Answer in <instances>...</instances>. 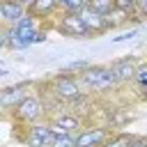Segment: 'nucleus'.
I'll use <instances>...</instances> for the list:
<instances>
[{"label":"nucleus","instance_id":"obj_19","mask_svg":"<svg viewBox=\"0 0 147 147\" xmlns=\"http://www.w3.org/2000/svg\"><path fill=\"white\" fill-rule=\"evenodd\" d=\"M87 5L101 14H110L115 9V0H87Z\"/></svg>","mask_w":147,"mask_h":147},{"label":"nucleus","instance_id":"obj_3","mask_svg":"<svg viewBox=\"0 0 147 147\" xmlns=\"http://www.w3.org/2000/svg\"><path fill=\"white\" fill-rule=\"evenodd\" d=\"M78 78L87 94H103V92H110L122 85L117 80V76L113 74L110 64H90L78 74Z\"/></svg>","mask_w":147,"mask_h":147},{"label":"nucleus","instance_id":"obj_13","mask_svg":"<svg viewBox=\"0 0 147 147\" xmlns=\"http://www.w3.org/2000/svg\"><path fill=\"white\" fill-rule=\"evenodd\" d=\"M28 14H32L37 21H46L53 14H60V2L57 0H32L28 5Z\"/></svg>","mask_w":147,"mask_h":147},{"label":"nucleus","instance_id":"obj_4","mask_svg":"<svg viewBox=\"0 0 147 147\" xmlns=\"http://www.w3.org/2000/svg\"><path fill=\"white\" fill-rule=\"evenodd\" d=\"M11 117V122H18V124H34V122H51V115H48V108L41 99V94H28L14 110L7 113Z\"/></svg>","mask_w":147,"mask_h":147},{"label":"nucleus","instance_id":"obj_10","mask_svg":"<svg viewBox=\"0 0 147 147\" xmlns=\"http://www.w3.org/2000/svg\"><path fill=\"white\" fill-rule=\"evenodd\" d=\"M51 124H55V126H60L64 133H78V131H83L87 124H85V119H83V115L80 113H76V110H64V113H55L53 117H51Z\"/></svg>","mask_w":147,"mask_h":147},{"label":"nucleus","instance_id":"obj_21","mask_svg":"<svg viewBox=\"0 0 147 147\" xmlns=\"http://www.w3.org/2000/svg\"><path fill=\"white\" fill-rule=\"evenodd\" d=\"M131 147H147V136H133Z\"/></svg>","mask_w":147,"mask_h":147},{"label":"nucleus","instance_id":"obj_18","mask_svg":"<svg viewBox=\"0 0 147 147\" xmlns=\"http://www.w3.org/2000/svg\"><path fill=\"white\" fill-rule=\"evenodd\" d=\"M51 147H76V133H62V136H55Z\"/></svg>","mask_w":147,"mask_h":147},{"label":"nucleus","instance_id":"obj_20","mask_svg":"<svg viewBox=\"0 0 147 147\" xmlns=\"http://www.w3.org/2000/svg\"><path fill=\"white\" fill-rule=\"evenodd\" d=\"M60 2V11H80L87 0H57Z\"/></svg>","mask_w":147,"mask_h":147},{"label":"nucleus","instance_id":"obj_23","mask_svg":"<svg viewBox=\"0 0 147 147\" xmlns=\"http://www.w3.org/2000/svg\"><path fill=\"white\" fill-rule=\"evenodd\" d=\"M21 2H23V5H30V2H32V0H21Z\"/></svg>","mask_w":147,"mask_h":147},{"label":"nucleus","instance_id":"obj_15","mask_svg":"<svg viewBox=\"0 0 147 147\" xmlns=\"http://www.w3.org/2000/svg\"><path fill=\"white\" fill-rule=\"evenodd\" d=\"M133 85L136 90L140 92L142 99H147V62H140L138 69H136V78H133Z\"/></svg>","mask_w":147,"mask_h":147},{"label":"nucleus","instance_id":"obj_9","mask_svg":"<svg viewBox=\"0 0 147 147\" xmlns=\"http://www.w3.org/2000/svg\"><path fill=\"white\" fill-rule=\"evenodd\" d=\"M30 87H32V83H18V85H11V87H5L0 92V106H2V110L5 113L14 110L28 94H32Z\"/></svg>","mask_w":147,"mask_h":147},{"label":"nucleus","instance_id":"obj_5","mask_svg":"<svg viewBox=\"0 0 147 147\" xmlns=\"http://www.w3.org/2000/svg\"><path fill=\"white\" fill-rule=\"evenodd\" d=\"M21 126H23V133L16 136L18 142H23L25 147H51L55 138L51 122H34V124H21Z\"/></svg>","mask_w":147,"mask_h":147},{"label":"nucleus","instance_id":"obj_2","mask_svg":"<svg viewBox=\"0 0 147 147\" xmlns=\"http://www.w3.org/2000/svg\"><path fill=\"white\" fill-rule=\"evenodd\" d=\"M48 90L53 92V96H55L60 103H64V106H69V108L76 106L78 101H83V99L87 96V92H85L78 74H71V71H62V74H57L55 78H51V80H48Z\"/></svg>","mask_w":147,"mask_h":147},{"label":"nucleus","instance_id":"obj_11","mask_svg":"<svg viewBox=\"0 0 147 147\" xmlns=\"http://www.w3.org/2000/svg\"><path fill=\"white\" fill-rule=\"evenodd\" d=\"M25 14H28V5H23L21 0H0L2 25H16Z\"/></svg>","mask_w":147,"mask_h":147},{"label":"nucleus","instance_id":"obj_7","mask_svg":"<svg viewBox=\"0 0 147 147\" xmlns=\"http://www.w3.org/2000/svg\"><path fill=\"white\" fill-rule=\"evenodd\" d=\"M113 136V129L108 124H87L83 131L76 133V147H101L108 138Z\"/></svg>","mask_w":147,"mask_h":147},{"label":"nucleus","instance_id":"obj_22","mask_svg":"<svg viewBox=\"0 0 147 147\" xmlns=\"http://www.w3.org/2000/svg\"><path fill=\"white\" fill-rule=\"evenodd\" d=\"M138 16L142 21L147 18V0H138Z\"/></svg>","mask_w":147,"mask_h":147},{"label":"nucleus","instance_id":"obj_16","mask_svg":"<svg viewBox=\"0 0 147 147\" xmlns=\"http://www.w3.org/2000/svg\"><path fill=\"white\" fill-rule=\"evenodd\" d=\"M131 140H133V136L131 133H124V131H117V133H113L101 147H131Z\"/></svg>","mask_w":147,"mask_h":147},{"label":"nucleus","instance_id":"obj_14","mask_svg":"<svg viewBox=\"0 0 147 147\" xmlns=\"http://www.w3.org/2000/svg\"><path fill=\"white\" fill-rule=\"evenodd\" d=\"M106 21H108V25H110V30H115V28H119V25H126L129 21H133V16L129 14V11H124V9H113L110 14H106Z\"/></svg>","mask_w":147,"mask_h":147},{"label":"nucleus","instance_id":"obj_12","mask_svg":"<svg viewBox=\"0 0 147 147\" xmlns=\"http://www.w3.org/2000/svg\"><path fill=\"white\" fill-rule=\"evenodd\" d=\"M138 60L136 57H119V60H113L110 62V69H113V74L117 76V80L122 83V85H126V83H133V78H136V69H138Z\"/></svg>","mask_w":147,"mask_h":147},{"label":"nucleus","instance_id":"obj_17","mask_svg":"<svg viewBox=\"0 0 147 147\" xmlns=\"http://www.w3.org/2000/svg\"><path fill=\"white\" fill-rule=\"evenodd\" d=\"M115 7L129 11V14L133 16V21H142V18L138 16V0H115Z\"/></svg>","mask_w":147,"mask_h":147},{"label":"nucleus","instance_id":"obj_6","mask_svg":"<svg viewBox=\"0 0 147 147\" xmlns=\"http://www.w3.org/2000/svg\"><path fill=\"white\" fill-rule=\"evenodd\" d=\"M55 30L62 37H71V39H90L92 32L87 30V25L83 23V18L76 11H60L57 21H55Z\"/></svg>","mask_w":147,"mask_h":147},{"label":"nucleus","instance_id":"obj_1","mask_svg":"<svg viewBox=\"0 0 147 147\" xmlns=\"http://www.w3.org/2000/svg\"><path fill=\"white\" fill-rule=\"evenodd\" d=\"M44 32L39 30L37 25V18L32 14H25L16 25H2V48L5 51H18V48H25L30 44H37V41H44Z\"/></svg>","mask_w":147,"mask_h":147},{"label":"nucleus","instance_id":"obj_8","mask_svg":"<svg viewBox=\"0 0 147 147\" xmlns=\"http://www.w3.org/2000/svg\"><path fill=\"white\" fill-rule=\"evenodd\" d=\"M76 14L83 18V23H85L87 30L92 32V37H101V34L110 32V25H108V21H106V14L92 9L90 5H85V7H83L80 11H76Z\"/></svg>","mask_w":147,"mask_h":147}]
</instances>
